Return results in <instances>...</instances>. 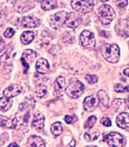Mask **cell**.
<instances>
[{
	"label": "cell",
	"mask_w": 129,
	"mask_h": 147,
	"mask_svg": "<svg viewBox=\"0 0 129 147\" xmlns=\"http://www.w3.org/2000/svg\"><path fill=\"white\" fill-rule=\"evenodd\" d=\"M45 125V117L41 113L37 111L34 115L32 126L36 130L39 131L43 128Z\"/></svg>",
	"instance_id": "cell-13"
},
{
	"label": "cell",
	"mask_w": 129,
	"mask_h": 147,
	"mask_svg": "<svg viewBox=\"0 0 129 147\" xmlns=\"http://www.w3.org/2000/svg\"><path fill=\"white\" fill-rule=\"evenodd\" d=\"M116 125L118 127L125 129L129 127V113L122 112L118 115L116 120Z\"/></svg>",
	"instance_id": "cell-14"
},
{
	"label": "cell",
	"mask_w": 129,
	"mask_h": 147,
	"mask_svg": "<svg viewBox=\"0 0 129 147\" xmlns=\"http://www.w3.org/2000/svg\"><path fill=\"white\" fill-rule=\"evenodd\" d=\"M36 1H43V0H34Z\"/></svg>",
	"instance_id": "cell-42"
},
{
	"label": "cell",
	"mask_w": 129,
	"mask_h": 147,
	"mask_svg": "<svg viewBox=\"0 0 129 147\" xmlns=\"http://www.w3.org/2000/svg\"><path fill=\"white\" fill-rule=\"evenodd\" d=\"M68 12L66 11L58 12L55 14L52 15L50 18V25L54 29H58L65 24Z\"/></svg>",
	"instance_id": "cell-6"
},
{
	"label": "cell",
	"mask_w": 129,
	"mask_h": 147,
	"mask_svg": "<svg viewBox=\"0 0 129 147\" xmlns=\"http://www.w3.org/2000/svg\"><path fill=\"white\" fill-rule=\"evenodd\" d=\"M123 73H124V75L127 76V77H129V68H126V69H124Z\"/></svg>",
	"instance_id": "cell-35"
},
{
	"label": "cell",
	"mask_w": 129,
	"mask_h": 147,
	"mask_svg": "<svg viewBox=\"0 0 129 147\" xmlns=\"http://www.w3.org/2000/svg\"><path fill=\"white\" fill-rule=\"evenodd\" d=\"M104 141L107 143L110 146L120 147L123 146L124 139L120 134L112 132L104 137Z\"/></svg>",
	"instance_id": "cell-7"
},
{
	"label": "cell",
	"mask_w": 129,
	"mask_h": 147,
	"mask_svg": "<svg viewBox=\"0 0 129 147\" xmlns=\"http://www.w3.org/2000/svg\"><path fill=\"white\" fill-rule=\"evenodd\" d=\"M101 123L102 124L103 126H110L112 125V123H111V121L109 118L107 117H103L102 120H101Z\"/></svg>",
	"instance_id": "cell-32"
},
{
	"label": "cell",
	"mask_w": 129,
	"mask_h": 147,
	"mask_svg": "<svg viewBox=\"0 0 129 147\" xmlns=\"http://www.w3.org/2000/svg\"><path fill=\"white\" fill-rule=\"evenodd\" d=\"M65 86H66V81H65V78L63 77H57L54 83L55 92L57 94H59L65 89Z\"/></svg>",
	"instance_id": "cell-19"
},
{
	"label": "cell",
	"mask_w": 129,
	"mask_h": 147,
	"mask_svg": "<svg viewBox=\"0 0 129 147\" xmlns=\"http://www.w3.org/2000/svg\"><path fill=\"white\" fill-rule=\"evenodd\" d=\"M21 41L25 45H28L34 39V33L32 31L23 32L20 37Z\"/></svg>",
	"instance_id": "cell-21"
},
{
	"label": "cell",
	"mask_w": 129,
	"mask_h": 147,
	"mask_svg": "<svg viewBox=\"0 0 129 147\" xmlns=\"http://www.w3.org/2000/svg\"><path fill=\"white\" fill-rule=\"evenodd\" d=\"M99 99L94 95L88 96L83 101V107L87 111H92L98 107Z\"/></svg>",
	"instance_id": "cell-9"
},
{
	"label": "cell",
	"mask_w": 129,
	"mask_h": 147,
	"mask_svg": "<svg viewBox=\"0 0 129 147\" xmlns=\"http://www.w3.org/2000/svg\"><path fill=\"white\" fill-rule=\"evenodd\" d=\"M17 120L15 117L13 119H8L6 117L1 115V126L9 128H15L17 126Z\"/></svg>",
	"instance_id": "cell-17"
},
{
	"label": "cell",
	"mask_w": 129,
	"mask_h": 147,
	"mask_svg": "<svg viewBox=\"0 0 129 147\" xmlns=\"http://www.w3.org/2000/svg\"><path fill=\"white\" fill-rule=\"evenodd\" d=\"M124 31H125V33L126 34V36H129V22L126 23L125 28V29H124Z\"/></svg>",
	"instance_id": "cell-34"
},
{
	"label": "cell",
	"mask_w": 129,
	"mask_h": 147,
	"mask_svg": "<svg viewBox=\"0 0 129 147\" xmlns=\"http://www.w3.org/2000/svg\"><path fill=\"white\" fill-rule=\"evenodd\" d=\"M116 14L112 7L103 4L98 9V16L102 24L108 25L115 18Z\"/></svg>",
	"instance_id": "cell-2"
},
{
	"label": "cell",
	"mask_w": 129,
	"mask_h": 147,
	"mask_svg": "<svg viewBox=\"0 0 129 147\" xmlns=\"http://www.w3.org/2000/svg\"><path fill=\"white\" fill-rule=\"evenodd\" d=\"M47 92V88L46 86L43 84H40L37 86L36 89V93L37 97L39 98L43 97Z\"/></svg>",
	"instance_id": "cell-26"
},
{
	"label": "cell",
	"mask_w": 129,
	"mask_h": 147,
	"mask_svg": "<svg viewBox=\"0 0 129 147\" xmlns=\"http://www.w3.org/2000/svg\"><path fill=\"white\" fill-rule=\"evenodd\" d=\"M76 146V141L74 140V139H72L71 142H70L67 146Z\"/></svg>",
	"instance_id": "cell-36"
},
{
	"label": "cell",
	"mask_w": 129,
	"mask_h": 147,
	"mask_svg": "<svg viewBox=\"0 0 129 147\" xmlns=\"http://www.w3.org/2000/svg\"><path fill=\"white\" fill-rule=\"evenodd\" d=\"M114 91L117 93H121V92H125V87H123V86L121 84H116L114 87Z\"/></svg>",
	"instance_id": "cell-31"
},
{
	"label": "cell",
	"mask_w": 129,
	"mask_h": 147,
	"mask_svg": "<svg viewBox=\"0 0 129 147\" xmlns=\"http://www.w3.org/2000/svg\"><path fill=\"white\" fill-rule=\"evenodd\" d=\"M82 18L79 15L75 13V12H72L68 14L66 20H65V25L68 27L74 29V28L79 26L82 23Z\"/></svg>",
	"instance_id": "cell-8"
},
{
	"label": "cell",
	"mask_w": 129,
	"mask_h": 147,
	"mask_svg": "<svg viewBox=\"0 0 129 147\" xmlns=\"http://www.w3.org/2000/svg\"><path fill=\"white\" fill-rule=\"evenodd\" d=\"M125 101L126 104V107H127V109H129V98H126Z\"/></svg>",
	"instance_id": "cell-39"
},
{
	"label": "cell",
	"mask_w": 129,
	"mask_h": 147,
	"mask_svg": "<svg viewBox=\"0 0 129 147\" xmlns=\"http://www.w3.org/2000/svg\"><path fill=\"white\" fill-rule=\"evenodd\" d=\"M100 51L103 57L108 62L115 64L120 59V48L116 44H105L101 47Z\"/></svg>",
	"instance_id": "cell-1"
},
{
	"label": "cell",
	"mask_w": 129,
	"mask_h": 147,
	"mask_svg": "<svg viewBox=\"0 0 129 147\" xmlns=\"http://www.w3.org/2000/svg\"><path fill=\"white\" fill-rule=\"evenodd\" d=\"M41 7L44 11H50L56 7V2L54 0H43L41 2Z\"/></svg>",
	"instance_id": "cell-23"
},
{
	"label": "cell",
	"mask_w": 129,
	"mask_h": 147,
	"mask_svg": "<svg viewBox=\"0 0 129 147\" xmlns=\"http://www.w3.org/2000/svg\"><path fill=\"white\" fill-rule=\"evenodd\" d=\"M98 98L102 105L107 106L109 102V97L107 93L103 90H100L98 93Z\"/></svg>",
	"instance_id": "cell-25"
},
{
	"label": "cell",
	"mask_w": 129,
	"mask_h": 147,
	"mask_svg": "<svg viewBox=\"0 0 129 147\" xmlns=\"http://www.w3.org/2000/svg\"><path fill=\"white\" fill-rule=\"evenodd\" d=\"M125 92H129V85L125 87Z\"/></svg>",
	"instance_id": "cell-40"
},
{
	"label": "cell",
	"mask_w": 129,
	"mask_h": 147,
	"mask_svg": "<svg viewBox=\"0 0 129 147\" xmlns=\"http://www.w3.org/2000/svg\"><path fill=\"white\" fill-rule=\"evenodd\" d=\"M72 9L83 14H87L92 11L94 6V0H72L71 1Z\"/></svg>",
	"instance_id": "cell-3"
},
{
	"label": "cell",
	"mask_w": 129,
	"mask_h": 147,
	"mask_svg": "<svg viewBox=\"0 0 129 147\" xmlns=\"http://www.w3.org/2000/svg\"><path fill=\"white\" fill-rule=\"evenodd\" d=\"M50 65L47 60L43 58L37 60L36 64V69L37 73L41 75H44L49 70Z\"/></svg>",
	"instance_id": "cell-15"
},
{
	"label": "cell",
	"mask_w": 129,
	"mask_h": 147,
	"mask_svg": "<svg viewBox=\"0 0 129 147\" xmlns=\"http://www.w3.org/2000/svg\"><path fill=\"white\" fill-rule=\"evenodd\" d=\"M14 31L13 29H12V28H8V29H6V31L4 32V36L6 37V38H11L14 36Z\"/></svg>",
	"instance_id": "cell-30"
},
{
	"label": "cell",
	"mask_w": 129,
	"mask_h": 147,
	"mask_svg": "<svg viewBox=\"0 0 129 147\" xmlns=\"http://www.w3.org/2000/svg\"><path fill=\"white\" fill-rule=\"evenodd\" d=\"M112 108L116 111H123L127 110L125 99H121V98H116L113 101L112 103Z\"/></svg>",
	"instance_id": "cell-18"
},
{
	"label": "cell",
	"mask_w": 129,
	"mask_h": 147,
	"mask_svg": "<svg viewBox=\"0 0 129 147\" xmlns=\"http://www.w3.org/2000/svg\"><path fill=\"white\" fill-rule=\"evenodd\" d=\"M4 48V42L3 41V40L1 38V52H2V51H3Z\"/></svg>",
	"instance_id": "cell-37"
},
{
	"label": "cell",
	"mask_w": 129,
	"mask_h": 147,
	"mask_svg": "<svg viewBox=\"0 0 129 147\" xmlns=\"http://www.w3.org/2000/svg\"><path fill=\"white\" fill-rule=\"evenodd\" d=\"M78 117L76 115H67L65 117V122L68 124H72L77 121Z\"/></svg>",
	"instance_id": "cell-29"
},
{
	"label": "cell",
	"mask_w": 129,
	"mask_h": 147,
	"mask_svg": "<svg viewBox=\"0 0 129 147\" xmlns=\"http://www.w3.org/2000/svg\"><path fill=\"white\" fill-rule=\"evenodd\" d=\"M22 92V87L17 84H12L3 91V95L7 97L13 98Z\"/></svg>",
	"instance_id": "cell-11"
},
{
	"label": "cell",
	"mask_w": 129,
	"mask_h": 147,
	"mask_svg": "<svg viewBox=\"0 0 129 147\" xmlns=\"http://www.w3.org/2000/svg\"><path fill=\"white\" fill-rule=\"evenodd\" d=\"M101 1H103V2H105V1H109V0H100Z\"/></svg>",
	"instance_id": "cell-41"
},
{
	"label": "cell",
	"mask_w": 129,
	"mask_h": 147,
	"mask_svg": "<svg viewBox=\"0 0 129 147\" xmlns=\"http://www.w3.org/2000/svg\"><path fill=\"white\" fill-rule=\"evenodd\" d=\"M50 131L55 136H59L63 131L62 124L59 122H56L52 124L50 127Z\"/></svg>",
	"instance_id": "cell-24"
},
{
	"label": "cell",
	"mask_w": 129,
	"mask_h": 147,
	"mask_svg": "<svg viewBox=\"0 0 129 147\" xmlns=\"http://www.w3.org/2000/svg\"><path fill=\"white\" fill-rule=\"evenodd\" d=\"M80 42L83 47L88 49H93L96 46V40L93 32L87 30L83 31L80 35Z\"/></svg>",
	"instance_id": "cell-5"
},
{
	"label": "cell",
	"mask_w": 129,
	"mask_h": 147,
	"mask_svg": "<svg viewBox=\"0 0 129 147\" xmlns=\"http://www.w3.org/2000/svg\"><path fill=\"white\" fill-rule=\"evenodd\" d=\"M12 146H19L16 143H12L11 144H10L9 146V147H12Z\"/></svg>",
	"instance_id": "cell-38"
},
{
	"label": "cell",
	"mask_w": 129,
	"mask_h": 147,
	"mask_svg": "<svg viewBox=\"0 0 129 147\" xmlns=\"http://www.w3.org/2000/svg\"><path fill=\"white\" fill-rule=\"evenodd\" d=\"M85 90L84 84L79 80L75 81L69 84L66 88L67 94L72 98H77L83 94Z\"/></svg>",
	"instance_id": "cell-4"
},
{
	"label": "cell",
	"mask_w": 129,
	"mask_h": 147,
	"mask_svg": "<svg viewBox=\"0 0 129 147\" xmlns=\"http://www.w3.org/2000/svg\"><path fill=\"white\" fill-rule=\"evenodd\" d=\"M85 79L88 84H96L98 82V78L96 75H87L85 77Z\"/></svg>",
	"instance_id": "cell-28"
},
{
	"label": "cell",
	"mask_w": 129,
	"mask_h": 147,
	"mask_svg": "<svg viewBox=\"0 0 129 147\" xmlns=\"http://www.w3.org/2000/svg\"><path fill=\"white\" fill-rule=\"evenodd\" d=\"M28 146L32 147H45V144L43 139L40 137L36 136H31L28 139Z\"/></svg>",
	"instance_id": "cell-16"
},
{
	"label": "cell",
	"mask_w": 129,
	"mask_h": 147,
	"mask_svg": "<svg viewBox=\"0 0 129 147\" xmlns=\"http://www.w3.org/2000/svg\"><path fill=\"white\" fill-rule=\"evenodd\" d=\"M11 98L7 97L5 96L1 97L0 99V107H1V111L3 112H5V111L9 110L11 108L13 102Z\"/></svg>",
	"instance_id": "cell-20"
},
{
	"label": "cell",
	"mask_w": 129,
	"mask_h": 147,
	"mask_svg": "<svg viewBox=\"0 0 129 147\" xmlns=\"http://www.w3.org/2000/svg\"><path fill=\"white\" fill-rule=\"evenodd\" d=\"M100 136V132L98 130H88L87 132L85 134V138L87 141H93L98 138Z\"/></svg>",
	"instance_id": "cell-22"
},
{
	"label": "cell",
	"mask_w": 129,
	"mask_h": 147,
	"mask_svg": "<svg viewBox=\"0 0 129 147\" xmlns=\"http://www.w3.org/2000/svg\"><path fill=\"white\" fill-rule=\"evenodd\" d=\"M116 5L120 7H125L128 5L127 0H117Z\"/></svg>",
	"instance_id": "cell-33"
},
{
	"label": "cell",
	"mask_w": 129,
	"mask_h": 147,
	"mask_svg": "<svg viewBox=\"0 0 129 147\" xmlns=\"http://www.w3.org/2000/svg\"><path fill=\"white\" fill-rule=\"evenodd\" d=\"M20 23L24 27L34 28L39 25V20L35 16H29L21 18L20 19Z\"/></svg>",
	"instance_id": "cell-12"
},
{
	"label": "cell",
	"mask_w": 129,
	"mask_h": 147,
	"mask_svg": "<svg viewBox=\"0 0 129 147\" xmlns=\"http://www.w3.org/2000/svg\"><path fill=\"white\" fill-rule=\"evenodd\" d=\"M36 58V53L31 49H26L22 55L21 61L23 65L26 66V69L29 67V64L34 61Z\"/></svg>",
	"instance_id": "cell-10"
},
{
	"label": "cell",
	"mask_w": 129,
	"mask_h": 147,
	"mask_svg": "<svg viewBox=\"0 0 129 147\" xmlns=\"http://www.w3.org/2000/svg\"><path fill=\"white\" fill-rule=\"evenodd\" d=\"M97 121V117L96 116H90V117H88L87 121L85 123L84 125V128L87 130H90V129H92V128L94 126L95 123Z\"/></svg>",
	"instance_id": "cell-27"
}]
</instances>
